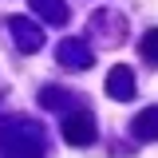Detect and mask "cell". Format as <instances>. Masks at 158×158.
<instances>
[{
  "label": "cell",
  "mask_w": 158,
  "mask_h": 158,
  "mask_svg": "<svg viewBox=\"0 0 158 158\" xmlns=\"http://www.w3.org/2000/svg\"><path fill=\"white\" fill-rule=\"evenodd\" d=\"M138 48H142V59L158 67V28H150V32L142 36V44H138Z\"/></svg>",
  "instance_id": "ba28073f"
},
{
  "label": "cell",
  "mask_w": 158,
  "mask_h": 158,
  "mask_svg": "<svg viewBox=\"0 0 158 158\" xmlns=\"http://www.w3.org/2000/svg\"><path fill=\"white\" fill-rule=\"evenodd\" d=\"M56 59L63 63V67H71V71H87L91 63H95V48H87L83 40H63L59 44Z\"/></svg>",
  "instance_id": "277c9868"
},
{
  "label": "cell",
  "mask_w": 158,
  "mask_h": 158,
  "mask_svg": "<svg viewBox=\"0 0 158 158\" xmlns=\"http://www.w3.org/2000/svg\"><path fill=\"white\" fill-rule=\"evenodd\" d=\"M32 4V12H36L40 20H48V24H63L67 20V4L63 0H28Z\"/></svg>",
  "instance_id": "52a82bcc"
},
{
  "label": "cell",
  "mask_w": 158,
  "mask_h": 158,
  "mask_svg": "<svg viewBox=\"0 0 158 158\" xmlns=\"http://www.w3.org/2000/svg\"><path fill=\"white\" fill-rule=\"evenodd\" d=\"M138 91V83H135V71L127 67V63H118V67H111V75H107V95L118 99V103H131Z\"/></svg>",
  "instance_id": "5b68a950"
},
{
  "label": "cell",
  "mask_w": 158,
  "mask_h": 158,
  "mask_svg": "<svg viewBox=\"0 0 158 158\" xmlns=\"http://www.w3.org/2000/svg\"><path fill=\"white\" fill-rule=\"evenodd\" d=\"M131 135H135L138 142H154V138H158V107L138 111L135 123H131Z\"/></svg>",
  "instance_id": "8992f818"
},
{
  "label": "cell",
  "mask_w": 158,
  "mask_h": 158,
  "mask_svg": "<svg viewBox=\"0 0 158 158\" xmlns=\"http://www.w3.org/2000/svg\"><path fill=\"white\" fill-rule=\"evenodd\" d=\"M63 138H67L71 146L95 142V115H91V111H71V115L63 118Z\"/></svg>",
  "instance_id": "3957f363"
},
{
  "label": "cell",
  "mask_w": 158,
  "mask_h": 158,
  "mask_svg": "<svg viewBox=\"0 0 158 158\" xmlns=\"http://www.w3.org/2000/svg\"><path fill=\"white\" fill-rule=\"evenodd\" d=\"M0 158H44V131L28 118H0Z\"/></svg>",
  "instance_id": "6da1fadb"
},
{
  "label": "cell",
  "mask_w": 158,
  "mask_h": 158,
  "mask_svg": "<svg viewBox=\"0 0 158 158\" xmlns=\"http://www.w3.org/2000/svg\"><path fill=\"white\" fill-rule=\"evenodd\" d=\"M40 103L52 111V107H63V103H67V95H63L59 87H44V91H40Z\"/></svg>",
  "instance_id": "9c48e42d"
},
{
  "label": "cell",
  "mask_w": 158,
  "mask_h": 158,
  "mask_svg": "<svg viewBox=\"0 0 158 158\" xmlns=\"http://www.w3.org/2000/svg\"><path fill=\"white\" fill-rule=\"evenodd\" d=\"M8 32H12V40H16V48L24 56H32V52L44 48V28L36 20H28V16H12L8 20Z\"/></svg>",
  "instance_id": "7a4b0ae2"
}]
</instances>
